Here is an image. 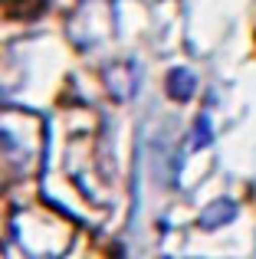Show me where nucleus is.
<instances>
[{"label":"nucleus","mask_w":256,"mask_h":259,"mask_svg":"<svg viewBox=\"0 0 256 259\" xmlns=\"http://www.w3.org/2000/svg\"><path fill=\"white\" fill-rule=\"evenodd\" d=\"M167 92H171V99H181V102L191 99V95H194L191 69H171V76H167Z\"/></svg>","instance_id":"f257e3e1"},{"label":"nucleus","mask_w":256,"mask_h":259,"mask_svg":"<svg viewBox=\"0 0 256 259\" xmlns=\"http://www.w3.org/2000/svg\"><path fill=\"white\" fill-rule=\"evenodd\" d=\"M227 220H233V203L230 200H220V203H214L210 210H204V227H220V223H227Z\"/></svg>","instance_id":"f03ea898"},{"label":"nucleus","mask_w":256,"mask_h":259,"mask_svg":"<svg viewBox=\"0 0 256 259\" xmlns=\"http://www.w3.org/2000/svg\"><path fill=\"white\" fill-rule=\"evenodd\" d=\"M204 138H210V128H207V118H200L197 121V135H194V148L204 145Z\"/></svg>","instance_id":"7ed1b4c3"}]
</instances>
